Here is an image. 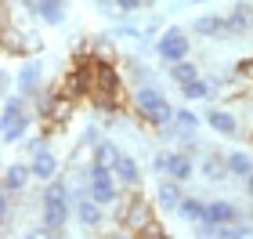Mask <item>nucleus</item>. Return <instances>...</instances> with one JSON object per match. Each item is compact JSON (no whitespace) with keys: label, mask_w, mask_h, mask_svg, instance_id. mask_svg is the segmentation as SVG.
Returning a JSON list of instances; mask_svg holds the SVG:
<instances>
[{"label":"nucleus","mask_w":253,"mask_h":239,"mask_svg":"<svg viewBox=\"0 0 253 239\" xmlns=\"http://www.w3.org/2000/svg\"><path fill=\"white\" fill-rule=\"evenodd\" d=\"M181 95H185L188 101H203V98H210V95H213V87H210V84H206V80L199 76V80H192V84H185V87H181Z\"/></svg>","instance_id":"nucleus-25"},{"label":"nucleus","mask_w":253,"mask_h":239,"mask_svg":"<svg viewBox=\"0 0 253 239\" xmlns=\"http://www.w3.org/2000/svg\"><path fill=\"white\" fill-rule=\"evenodd\" d=\"M177 218L188 221V225L206 221V199H199V196H185V199H181V207H177Z\"/></svg>","instance_id":"nucleus-20"},{"label":"nucleus","mask_w":253,"mask_h":239,"mask_svg":"<svg viewBox=\"0 0 253 239\" xmlns=\"http://www.w3.org/2000/svg\"><path fill=\"white\" fill-rule=\"evenodd\" d=\"M206 127L217 131L221 138H235V134H239V120H235V112H228L221 105H210V109H206Z\"/></svg>","instance_id":"nucleus-6"},{"label":"nucleus","mask_w":253,"mask_h":239,"mask_svg":"<svg viewBox=\"0 0 253 239\" xmlns=\"http://www.w3.org/2000/svg\"><path fill=\"white\" fill-rule=\"evenodd\" d=\"M156 54H159V58H163L167 65H174V62H181V58H188V54H192V40H188V33L181 29V26L163 29V37H159V44H156Z\"/></svg>","instance_id":"nucleus-3"},{"label":"nucleus","mask_w":253,"mask_h":239,"mask_svg":"<svg viewBox=\"0 0 253 239\" xmlns=\"http://www.w3.org/2000/svg\"><path fill=\"white\" fill-rule=\"evenodd\" d=\"M170 80L185 87V84H192V80H199V65H192L188 58H181V62L170 65Z\"/></svg>","instance_id":"nucleus-22"},{"label":"nucleus","mask_w":253,"mask_h":239,"mask_svg":"<svg viewBox=\"0 0 253 239\" xmlns=\"http://www.w3.org/2000/svg\"><path fill=\"white\" fill-rule=\"evenodd\" d=\"M29 127H33V116L29 112H22V116H15V120H4V145H18L22 138L29 134Z\"/></svg>","instance_id":"nucleus-19"},{"label":"nucleus","mask_w":253,"mask_h":239,"mask_svg":"<svg viewBox=\"0 0 253 239\" xmlns=\"http://www.w3.org/2000/svg\"><path fill=\"white\" fill-rule=\"evenodd\" d=\"M116 7L120 11H137V7H141V0H116Z\"/></svg>","instance_id":"nucleus-30"},{"label":"nucleus","mask_w":253,"mask_h":239,"mask_svg":"<svg viewBox=\"0 0 253 239\" xmlns=\"http://www.w3.org/2000/svg\"><path fill=\"white\" fill-rule=\"evenodd\" d=\"M40 18L47 26H62L65 22V0H43L40 4Z\"/></svg>","instance_id":"nucleus-23"},{"label":"nucleus","mask_w":253,"mask_h":239,"mask_svg":"<svg viewBox=\"0 0 253 239\" xmlns=\"http://www.w3.org/2000/svg\"><path fill=\"white\" fill-rule=\"evenodd\" d=\"M203 4H210V0H203Z\"/></svg>","instance_id":"nucleus-34"},{"label":"nucleus","mask_w":253,"mask_h":239,"mask_svg":"<svg viewBox=\"0 0 253 239\" xmlns=\"http://www.w3.org/2000/svg\"><path fill=\"white\" fill-rule=\"evenodd\" d=\"M199 174L206 178V181H224L232 170H228V156H221V152H206L203 156V163H199Z\"/></svg>","instance_id":"nucleus-13"},{"label":"nucleus","mask_w":253,"mask_h":239,"mask_svg":"<svg viewBox=\"0 0 253 239\" xmlns=\"http://www.w3.org/2000/svg\"><path fill=\"white\" fill-rule=\"evenodd\" d=\"M29 178H33V167H29V163H11V167L4 170V189L18 196V192H26Z\"/></svg>","instance_id":"nucleus-17"},{"label":"nucleus","mask_w":253,"mask_h":239,"mask_svg":"<svg viewBox=\"0 0 253 239\" xmlns=\"http://www.w3.org/2000/svg\"><path fill=\"white\" fill-rule=\"evenodd\" d=\"M224 22H228V37H246V33L253 29V22H250V4H246V0H239V4L224 15Z\"/></svg>","instance_id":"nucleus-11"},{"label":"nucleus","mask_w":253,"mask_h":239,"mask_svg":"<svg viewBox=\"0 0 253 239\" xmlns=\"http://www.w3.org/2000/svg\"><path fill=\"white\" fill-rule=\"evenodd\" d=\"M152 4H156V0H141V7H152Z\"/></svg>","instance_id":"nucleus-32"},{"label":"nucleus","mask_w":253,"mask_h":239,"mask_svg":"<svg viewBox=\"0 0 253 239\" xmlns=\"http://www.w3.org/2000/svg\"><path fill=\"white\" fill-rule=\"evenodd\" d=\"M141 236H148V239H163L167 232H163V225H159V221H152L148 229H141Z\"/></svg>","instance_id":"nucleus-29"},{"label":"nucleus","mask_w":253,"mask_h":239,"mask_svg":"<svg viewBox=\"0 0 253 239\" xmlns=\"http://www.w3.org/2000/svg\"><path fill=\"white\" fill-rule=\"evenodd\" d=\"M235 76H243V80H253V54H250V58H243V62L235 65Z\"/></svg>","instance_id":"nucleus-28"},{"label":"nucleus","mask_w":253,"mask_h":239,"mask_svg":"<svg viewBox=\"0 0 253 239\" xmlns=\"http://www.w3.org/2000/svg\"><path fill=\"white\" fill-rule=\"evenodd\" d=\"M181 199H185V192H181V181H177V178L163 181V185H159V192H156V203H159V210H174V214H177Z\"/></svg>","instance_id":"nucleus-14"},{"label":"nucleus","mask_w":253,"mask_h":239,"mask_svg":"<svg viewBox=\"0 0 253 239\" xmlns=\"http://www.w3.org/2000/svg\"><path fill=\"white\" fill-rule=\"evenodd\" d=\"M26 95H7L4 98V112H0V123L4 120H15V116H22V112H29V105H26Z\"/></svg>","instance_id":"nucleus-24"},{"label":"nucleus","mask_w":253,"mask_h":239,"mask_svg":"<svg viewBox=\"0 0 253 239\" xmlns=\"http://www.w3.org/2000/svg\"><path fill=\"white\" fill-rule=\"evenodd\" d=\"M43 69H40V62H26L22 65V73H18V87H22V95L26 98H37L40 91H43Z\"/></svg>","instance_id":"nucleus-12"},{"label":"nucleus","mask_w":253,"mask_h":239,"mask_svg":"<svg viewBox=\"0 0 253 239\" xmlns=\"http://www.w3.org/2000/svg\"><path fill=\"white\" fill-rule=\"evenodd\" d=\"M192 33L195 37H228V22L221 15H199L192 22Z\"/></svg>","instance_id":"nucleus-18"},{"label":"nucleus","mask_w":253,"mask_h":239,"mask_svg":"<svg viewBox=\"0 0 253 239\" xmlns=\"http://www.w3.org/2000/svg\"><path fill=\"white\" fill-rule=\"evenodd\" d=\"M246 192H250V199H253V174L246 178Z\"/></svg>","instance_id":"nucleus-31"},{"label":"nucleus","mask_w":253,"mask_h":239,"mask_svg":"<svg viewBox=\"0 0 253 239\" xmlns=\"http://www.w3.org/2000/svg\"><path fill=\"white\" fill-rule=\"evenodd\" d=\"M112 218H116V225L123 232H130V236H141V229H148L156 218H152V207L141 199V196H126L116 210H112Z\"/></svg>","instance_id":"nucleus-2"},{"label":"nucleus","mask_w":253,"mask_h":239,"mask_svg":"<svg viewBox=\"0 0 253 239\" xmlns=\"http://www.w3.org/2000/svg\"><path fill=\"white\" fill-rule=\"evenodd\" d=\"M43 225L51 229V236H62L69 225V203H43Z\"/></svg>","instance_id":"nucleus-15"},{"label":"nucleus","mask_w":253,"mask_h":239,"mask_svg":"<svg viewBox=\"0 0 253 239\" xmlns=\"http://www.w3.org/2000/svg\"><path fill=\"white\" fill-rule=\"evenodd\" d=\"M112 170H116V181L123 189H137V185H141V167H137L134 156H123L120 152V159L112 163Z\"/></svg>","instance_id":"nucleus-10"},{"label":"nucleus","mask_w":253,"mask_h":239,"mask_svg":"<svg viewBox=\"0 0 253 239\" xmlns=\"http://www.w3.org/2000/svg\"><path fill=\"white\" fill-rule=\"evenodd\" d=\"M94 91H109V95H120L123 98V76L112 69L109 58H98L94 62Z\"/></svg>","instance_id":"nucleus-5"},{"label":"nucleus","mask_w":253,"mask_h":239,"mask_svg":"<svg viewBox=\"0 0 253 239\" xmlns=\"http://www.w3.org/2000/svg\"><path fill=\"white\" fill-rule=\"evenodd\" d=\"M250 22H253V0H250Z\"/></svg>","instance_id":"nucleus-33"},{"label":"nucleus","mask_w":253,"mask_h":239,"mask_svg":"<svg viewBox=\"0 0 253 239\" xmlns=\"http://www.w3.org/2000/svg\"><path fill=\"white\" fill-rule=\"evenodd\" d=\"M134 105H137V116H141L148 127H170V123H174V116H177V109L170 105V101L163 98V91L152 87V84L137 87Z\"/></svg>","instance_id":"nucleus-1"},{"label":"nucleus","mask_w":253,"mask_h":239,"mask_svg":"<svg viewBox=\"0 0 253 239\" xmlns=\"http://www.w3.org/2000/svg\"><path fill=\"white\" fill-rule=\"evenodd\" d=\"M76 221L84 225V229H98V225L105 221V214H101V203L90 199L87 192H80V196H76Z\"/></svg>","instance_id":"nucleus-7"},{"label":"nucleus","mask_w":253,"mask_h":239,"mask_svg":"<svg viewBox=\"0 0 253 239\" xmlns=\"http://www.w3.org/2000/svg\"><path fill=\"white\" fill-rule=\"evenodd\" d=\"M120 159V149H116V142H98L94 145V163H116Z\"/></svg>","instance_id":"nucleus-27"},{"label":"nucleus","mask_w":253,"mask_h":239,"mask_svg":"<svg viewBox=\"0 0 253 239\" xmlns=\"http://www.w3.org/2000/svg\"><path fill=\"white\" fill-rule=\"evenodd\" d=\"M152 167L159 170V174H170V178H177V181H188L195 174V159L185 149H181V152H156Z\"/></svg>","instance_id":"nucleus-4"},{"label":"nucleus","mask_w":253,"mask_h":239,"mask_svg":"<svg viewBox=\"0 0 253 239\" xmlns=\"http://www.w3.org/2000/svg\"><path fill=\"white\" fill-rule=\"evenodd\" d=\"M206 221L235 225V221H243V210H239L232 199H210V203H206Z\"/></svg>","instance_id":"nucleus-9"},{"label":"nucleus","mask_w":253,"mask_h":239,"mask_svg":"<svg viewBox=\"0 0 253 239\" xmlns=\"http://www.w3.org/2000/svg\"><path fill=\"white\" fill-rule=\"evenodd\" d=\"M228 170H232V178H250L253 174V156L250 152H228Z\"/></svg>","instance_id":"nucleus-21"},{"label":"nucleus","mask_w":253,"mask_h":239,"mask_svg":"<svg viewBox=\"0 0 253 239\" xmlns=\"http://www.w3.org/2000/svg\"><path fill=\"white\" fill-rule=\"evenodd\" d=\"M120 181H87V196L90 199H98L101 203V207H112V203H120Z\"/></svg>","instance_id":"nucleus-16"},{"label":"nucleus","mask_w":253,"mask_h":239,"mask_svg":"<svg viewBox=\"0 0 253 239\" xmlns=\"http://www.w3.org/2000/svg\"><path fill=\"white\" fill-rule=\"evenodd\" d=\"M29 167H33V178H40V181H51V178H58V156H54L47 145L43 149H37L29 156Z\"/></svg>","instance_id":"nucleus-8"},{"label":"nucleus","mask_w":253,"mask_h":239,"mask_svg":"<svg viewBox=\"0 0 253 239\" xmlns=\"http://www.w3.org/2000/svg\"><path fill=\"white\" fill-rule=\"evenodd\" d=\"M43 203H69V189H65V181H62V178H51V181H47Z\"/></svg>","instance_id":"nucleus-26"}]
</instances>
